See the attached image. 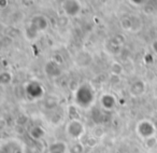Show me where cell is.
<instances>
[{"instance_id": "cell-1", "label": "cell", "mask_w": 157, "mask_h": 153, "mask_svg": "<svg viewBox=\"0 0 157 153\" xmlns=\"http://www.w3.org/2000/svg\"><path fill=\"white\" fill-rule=\"evenodd\" d=\"M63 11L67 15L75 16L81 11V5L78 0H65L63 3Z\"/></svg>"}]
</instances>
